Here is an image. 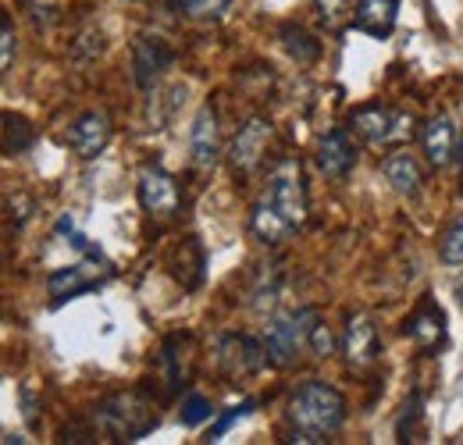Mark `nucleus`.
I'll use <instances>...</instances> for the list:
<instances>
[{"label": "nucleus", "instance_id": "f257e3e1", "mask_svg": "<svg viewBox=\"0 0 463 445\" xmlns=\"http://www.w3.org/2000/svg\"><path fill=\"white\" fill-rule=\"evenodd\" d=\"M307 211H310V200H307L303 167H299V161L286 157L268 175V182H264V189H260V196L250 211V232L260 242L279 246L303 228Z\"/></svg>", "mask_w": 463, "mask_h": 445}, {"label": "nucleus", "instance_id": "f03ea898", "mask_svg": "<svg viewBox=\"0 0 463 445\" xmlns=\"http://www.w3.org/2000/svg\"><path fill=\"white\" fill-rule=\"evenodd\" d=\"M346 395L328 385V382H303L292 392L289 406H286V421H289V439L286 442L299 445H321L332 442V435L343 431L346 424Z\"/></svg>", "mask_w": 463, "mask_h": 445}, {"label": "nucleus", "instance_id": "7ed1b4c3", "mask_svg": "<svg viewBox=\"0 0 463 445\" xmlns=\"http://www.w3.org/2000/svg\"><path fill=\"white\" fill-rule=\"evenodd\" d=\"M97 424L115 442H139L157 428V410L143 392H118L108 402H100Z\"/></svg>", "mask_w": 463, "mask_h": 445}, {"label": "nucleus", "instance_id": "20e7f679", "mask_svg": "<svg viewBox=\"0 0 463 445\" xmlns=\"http://www.w3.org/2000/svg\"><path fill=\"white\" fill-rule=\"evenodd\" d=\"M317 317V310H296V314H275L264 328V349H268V364L271 367H292L303 349H307V332L310 321Z\"/></svg>", "mask_w": 463, "mask_h": 445}, {"label": "nucleus", "instance_id": "39448f33", "mask_svg": "<svg viewBox=\"0 0 463 445\" xmlns=\"http://www.w3.org/2000/svg\"><path fill=\"white\" fill-rule=\"evenodd\" d=\"M271 139H275V125H271L268 118H260V114H257V118H246V121L239 125V132L232 136V147H229L232 171H235L239 178L257 175V167L264 165V157H268Z\"/></svg>", "mask_w": 463, "mask_h": 445}, {"label": "nucleus", "instance_id": "423d86ee", "mask_svg": "<svg viewBox=\"0 0 463 445\" xmlns=\"http://www.w3.org/2000/svg\"><path fill=\"white\" fill-rule=\"evenodd\" d=\"M214 360H218V371L229 378V382H242V378H253L264 371L268 364V349L264 342H257L253 335H222L218 346H214Z\"/></svg>", "mask_w": 463, "mask_h": 445}, {"label": "nucleus", "instance_id": "0eeeda50", "mask_svg": "<svg viewBox=\"0 0 463 445\" xmlns=\"http://www.w3.org/2000/svg\"><path fill=\"white\" fill-rule=\"evenodd\" d=\"M136 193H139V204L143 211L154 218V222H168L178 214L182 207V189L165 167L146 165L139 171V182H136Z\"/></svg>", "mask_w": 463, "mask_h": 445}, {"label": "nucleus", "instance_id": "6e6552de", "mask_svg": "<svg viewBox=\"0 0 463 445\" xmlns=\"http://www.w3.org/2000/svg\"><path fill=\"white\" fill-rule=\"evenodd\" d=\"M378 353H382V342H378V328L367 314H353L343 328V356H346V367L353 374H364L378 364Z\"/></svg>", "mask_w": 463, "mask_h": 445}, {"label": "nucleus", "instance_id": "1a4fd4ad", "mask_svg": "<svg viewBox=\"0 0 463 445\" xmlns=\"http://www.w3.org/2000/svg\"><path fill=\"white\" fill-rule=\"evenodd\" d=\"M172 47L157 36H139L132 43V79L143 93H154V86L161 82V75L172 68Z\"/></svg>", "mask_w": 463, "mask_h": 445}, {"label": "nucleus", "instance_id": "9d476101", "mask_svg": "<svg viewBox=\"0 0 463 445\" xmlns=\"http://www.w3.org/2000/svg\"><path fill=\"white\" fill-rule=\"evenodd\" d=\"M314 161H317V171L328 182H343L349 171L356 167V143H353V136H349L346 128H328L317 139Z\"/></svg>", "mask_w": 463, "mask_h": 445}, {"label": "nucleus", "instance_id": "9b49d317", "mask_svg": "<svg viewBox=\"0 0 463 445\" xmlns=\"http://www.w3.org/2000/svg\"><path fill=\"white\" fill-rule=\"evenodd\" d=\"M111 132H115L111 114L108 111H86L75 125H71V132H68V147H71L82 161H93V157H100V154L108 150Z\"/></svg>", "mask_w": 463, "mask_h": 445}, {"label": "nucleus", "instance_id": "f8f14e48", "mask_svg": "<svg viewBox=\"0 0 463 445\" xmlns=\"http://www.w3.org/2000/svg\"><path fill=\"white\" fill-rule=\"evenodd\" d=\"M189 157L196 167H214L222 157V125L214 104H203L189 128Z\"/></svg>", "mask_w": 463, "mask_h": 445}, {"label": "nucleus", "instance_id": "ddd939ff", "mask_svg": "<svg viewBox=\"0 0 463 445\" xmlns=\"http://www.w3.org/2000/svg\"><path fill=\"white\" fill-rule=\"evenodd\" d=\"M400 121H403V114L389 111L385 104H367V108L353 111V118H349L353 132H356L364 143H389V139H400V136H403V128H396Z\"/></svg>", "mask_w": 463, "mask_h": 445}, {"label": "nucleus", "instance_id": "4468645a", "mask_svg": "<svg viewBox=\"0 0 463 445\" xmlns=\"http://www.w3.org/2000/svg\"><path fill=\"white\" fill-rule=\"evenodd\" d=\"M400 18V0H360L353 7V29L371 40H389Z\"/></svg>", "mask_w": 463, "mask_h": 445}, {"label": "nucleus", "instance_id": "2eb2a0df", "mask_svg": "<svg viewBox=\"0 0 463 445\" xmlns=\"http://www.w3.org/2000/svg\"><path fill=\"white\" fill-rule=\"evenodd\" d=\"M424 157L431 167H446L453 157H457V125L449 114H435L428 125H424Z\"/></svg>", "mask_w": 463, "mask_h": 445}, {"label": "nucleus", "instance_id": "dca6fc26", "mask_svg": "<svg viewBox=\"0 0 463 445\" xmlns=\"http://www.w3.org/2000/svg\"><path fill=\"white\" fill-rule=\"evenodd\" d=\"M406 335H410L420 349H428V353L442 346V338H446V317H442V310L435 307V299H424V303L410 314Z\"/></svg>", "mask_w": 463, "mask_h": 445}, {"label": "nucleus", "instance_id": "f3484780", "mask_svg": "<svg viewBox=\"0 0 463 445\" xmlns=\"http://www.w3.org/2000/svg\"><path fill=\"white\" fill-rule=\"evenodd\" d=\"M382 178L400 193V196H417L424 189V167L417 165L413 154H392L382 161Z\"/></svg>", "mask_w": 463, "mask_h": 445}, {"label": "nucleus", "instance_id": "a211bd4d", "mask_svg": "<svg viewBox=\"0 0 463 445\" xmlns=\"http://www.w3.org/2000/svg\"><path fill=\"white\" fill-rule=\"evenodd\" d=\"M161 364H165V378L172 392H178L189 382V367H193V335H172L161 349Z\"/></svg>", "mask_w": 463, "mask_h": 445}, {"label": "nucleus", "instance_id": "6ab92c4d", "mask_svg": "<svg viewBox=\"0 0 463 445\" xmlns=\"http://www.w3.org/2000/svg\"><path fill=\"white\" fill-rule=\"evenodd\" d=\"M36 132H33V121L22 118V114H0V150L4 154H25L33 147Z\"/></svg>", "mask_w": 463, "mask_h": 445}, {"label": "nucleus", "instance_id": "aec40b11", "mask_svg": "<svg viewBox=\"0 0 463 445\" xmlns=\"http://www.w3.org/2000/svg\"><path fill=\"white\" fill-rule=\"evenodd\" d=\"M279 40H282V47H286V54L296 61V64H314L317 57H321V43L303 29V25H282L279 29Z\"/></svg>", "mask_w": 463, "mask_h": 445}, {"label": "nucleus", "instance_id": "412c9836", "mask_svg": "<svg viewBox=\"0 0 463 445\" xmlns=\"http://www.w3.org/2000/svg\"><path fill=\"white\" fill-rule=\"evenodd\" d=\"M172 268L185 289H196V285H200V279H203V250H200L196 239H185V242L175 250Z\"/></svg>", "mask_w": 463, "mask_h": 445}, {"label": "nucleus", "instance_id": "4be33fe9", "mask_svg": "<svg viewBox=\"0 0 463 445\" xmlns=\"http://www.w3.org/2000/svg\"><path fill=\"white\" fill-rule=\"evenodd\" d=\"M97 281L86 279V268H61L47 279V289H51L54 299H71V296H79V292H86Z\"/></svg>", "mask_w": 463, "mask_h": 445}, {"label": "nucleus", "instance_id": "5701e85b", "mask_svg": "<svg viewBox=\"0 0 463 445\" xmlns=\"http://www.w3.org/2000/svg\"><path fill=\"white\" fill-rule=\"evenodd\" d=\"M172 7L193 22H218L232 11V0H172Z\"/></svg>", "mask_w": 463, "mask_h": 445}, {"label": "nucleus", "instance_id": "b1692460", "mask_svg": "<svg viewBox=\"0 0 463 445\" xmlns=\"http://www.w3.org/2000/svg\"><path fill=\"white\" fill-rule=\"evenodd\" d=\"M439 257L446 268H460L463 264V214H457L453 222L446 224L442 242H439Z\"/></svg>", "mask_w": 463, "mask_h": 445}, {"label": "nucleus", "instance_id": "393cba45", "mask_svg": "<svg viewBox=\"0 0 463 445\" xmlns=\"http://www.w3.org/2000/svg\"><path fill=\"white\" fill-rule=\"evenodd\" d=\"M307 353H314L317 360H328V356L335 353V332H332V325H325V317H321V314L310 321V332H307Z\"/></svg>", "mask_w": 463, "mask_h": 445}, {"label": "nucleus", "instance_id": "a878e982", "mask_svg": "<svg viewBox=\"0 0 463 445\" xmlns=\"http://www.w3.org/2000/svg\"><path fill=\"white\" fill-rule=\"evenodd\" d=\"M211 413H214V406H211V399H207V395L189 392V395L182 399V424H185V428H196V424L211 421Z\"/></svg>", "mask_w": 463, "mask_h": 445}, {"label": "nucleus", "instance_id": "bb28decb", "mask_svg": "<svg viewBox=\"0 0 463 445\" xmlns=\"http://www.w3.org/2000/svg\"><path fill=\"white\" fill-rule=\"evenodd\" d=\"M314 11H317V18H321V25L325 29H343L346 25V18L353 14L349 11V0H314Z\"/></svg>", "mask_w": 463, "mask_h": 445}, {"label": "nucleus", "instance_id": "cd10ccee", "mask_svg": "<svg viewBox=\"0 0 463 445\" xmlns=\"http://www.w3.org/2000/svg\"><path fill=\"white\" fill-rule=\"evenodd\" d=\"M14 54H18V29H14L11 14L0 11V75L14 64Z\"/></svg>", "mask_w": 463, "mask_h": 445}, {"label": "nucleus", "instance_id": "c85d7f7f", "mask_svg": "<svg viewBox=\"0 0 463 445\" xmlns=\"http://www.w3.org/2000/svg\"><path fill=\"white\" fill-rule=\"evenodd\" d=\"M253 406H257L253 399H246V402H239V406H232L229 413H222V417L214 421V428H211V435H207V439H211V442H218V439H222V435L229 431V428H232V424H235V421H242V417H250V413H253Z\"/></svg>", "mask_w": 463, "mask_h": 445}, {"label": "nucleus", "instance_id": "c756f323", "mask_svg": "<svg viewBox=\"0 0 463 445\" xmlns=\"http://www.w3.org/2000/svg\"><path fill=\"white\" fill-rule=\"evenodd\" d=\"M25 7L40 25H51L58 18V0H25Z\"/></svg>", "mask_w": 463, "mask_h": 445}, {"label": "nucleus", "instance_id": "7c9ffc66", "mask_svg": "<svg viewBox=\"0 0 463 445\" xmlns=\"http://www.w3.org/2000/svg\"><path fill=\"white\" fill-rule=\"evenodd\" d=\"M457 157H460V165H463V136L457 139Z\"/></svg>", "mask_w": 463, "mask_h": 445}, {"label": "nucleus", "instance_id": "2f4dec72", "mask_svg": "<svg viewBox=\"0 0 463 445\" xmlns=\"http://www.w3.org/2000/svg\"><path fill=\"white\" fill-rule=\"evenodd\" d=\"M128 4H139V0H128Z\"/></svg>", "mask_w": 463, "mask_h": 445}]
</instances>
